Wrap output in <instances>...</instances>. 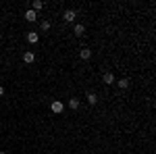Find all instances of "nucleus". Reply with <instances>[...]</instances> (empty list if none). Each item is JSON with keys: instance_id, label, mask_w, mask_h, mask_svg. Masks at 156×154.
I'll use <instances>...</instances> for the list:
<instances>
[{"instance_id": "f257e3e1", "label": "nucleus", "mask_w": 156, "mask_h": 154, "mask_svg": "<svg viewBox=\"0 0 156 154\" xmlns=\"http://www.w3.org/2000/svg\"><path fill=\"white\" fill-rule=\"evenodd\" d=\"M50 110H52L54 115H60V113L65 110V104H62L60 100H52V104H50Z\"/></svg>"}, {"instance_id": "f03ea898", "label": "nucleus", "mask_w": 156, "mask_h": 154, "mask_svg": "<svg viewBox=\"0 0 156 154\" xmlns=\"http://www.w3.org/2000/svg\"><path fill=\"white\" fill-rule=\"evenodd\" d=\"M75 17H77V13L73 11V9H69V11H65V15H62V19H65L67 23H73V21H75Z\"/></svg>"}, {"instance_id": "7ed1b4c3", "label": "nucleus", "mask_w": 156, "mask_h": 154, "mask_svg": "<svg viewBox=\"0 0 156 154\" xmlns=\"http://www.w3.org/2000/svg\"><path fill=\"white\" fill-rule=\"evenodd\" d=\"M25 19H27L29 23H34V21H37V13H36V11H31V9H29V11L25 13Z\"/></svg>"}, {"instance_id": "20e7f679", "label": "nucleus", "mask_w": 156, "mask_h": 154, "mask_svg": "<svg viewBox=\"0 0 156 154\" xmlns=\"http://www.w3.org/2000/svg\"><path fill=\"white\" fill-rule=\"evenodd\" d=\"M79 56H81V59L83 60H87V59H92V50H90V48H81V50H79Z\"/></svg>"}, {"instance_id": "39448f33", "label": "nucleus", "mask_w": 156, "mask_h": 154, "mask_svg": "<svg viewBox=\"0 0 156 154\" xmlns=\"http://www.w3.org/2000/svg\"><path fill=\"white\" fill-rule=\"evenodd\" d=\"M34 60H36V54H34V52H29V50H27V52H25V54H23V63H27V65H31V63H34Z\"/></svg>"}, {"instance_id": "423d86ee", "label": "nucleus", "mask_w": 156, "mask_h": 154, "mask_svg": "<svg viewBox=\"0 0 156 154\" xmlns=\"http://www.w3.org/2000/svg\"><path fill=\"white\" fill-rule=\"evenodd\" d=\"M37 40H40V36H37L36 31H27V42L29 44H37Z\"/></svg>"}, {"instance_id": "0eeeda50", "label": "nucleus", "mask_w": 156, "mask_h": 154, "mask_svg": "<svg viewBox=\"0 0 156 154\" xmlns=\"http://www.w3.org/2000/svg\"><path fill=\"white\" fill-rule=\"evenodd\" d=\"M46 6V2H42V0H34L31 2V11H42Z\"/></svg>"}, {"instance_id": "6e6552de", "label": "nucleus", "mask_w": 156, "mask_h": 154, "mask_svg": "<svg viewBox=\"0 0 156 154\" xmlns=\"http://www.w3.org/2000/svg\"><path fill=\"white\" fill-rule=\"evenodd\" d=\"M73 34H75L77 38H81V36L85 34V27H83L81 23H77V25H75V29H73Z\"/></svg>"}, {"instance_id": "1a4fd4ad", "label": "nucleus", "mask_w": 156, "mask_h": 154, "mask_svg": "<svg viewBox=\"0 0 156 154\" xmlns=\"http://www.w3.org/2000/svg\"><path fill=\"white\" fill-rule=\"evenodd\" d=\"M129 83H131V81L125 77V79H119V81H117V85H119L121 90H127V88H129Z\"/></svg>"}, {"instance_id": "9d476101", "label": "nucleus", "mask_w": 156, "mask_h": 154, "mask_svg": "<svg viewBox=\"0 0 156 154\" xmlns=\"http://www.w3.org/2000/svg\"><path fill=\"white\" fill-rule=\"evenodd\" d=\"M102 79H104V83H115V75H112V73H104Z\"/></svg>"}, {"instance_id": "9b49d317", "label": "nucleus", "mask_w": 156, "mask_h": 154, "mask_svg": "<svg viewBox=\"0 0 156 154\" xmlns=\"http://www.w3.org/2000/svg\"><path fill=\"white\" fill-rule=\"evenodd\" d=\"M69 108L77 110V108H79V100H77V98H71V100H69Z\"/></svg>"}, {"instance_id": "f8f14e48", "label": "nucleus", "mask_w": 156, "mask_h": 154, "mask_svg": "<svg viewBox=\"0 0 156 154\" xmlns=\"http://www.w3.org/2000/svg\"><path fill=\"white\" fill-rule=\"evenodd\" d=\"M87 102H90V104L94 106V104H96V102H98V96H96V94H92V92H90V94H87Z\"/></svg>"}, {"instance_id": "ddd939ff", "label": "nucleus", "mask_w": 156, "mask_h": 154, "mask_svg": "<svg viewBox=\"0 0 156 154\" xmlns=\"http://www.w3.org/2000/svg\"><path fill=\"white\" fill-rule=\"evenodd\" d=\"M40 27H42V31H48L50 27H52V23H50V21H42V23H40Z\"/></svg>"}, {"instance_id": "4468645a", "label": "nucleus", "mask_w": 156, "mask_h": 154, "mask_svg": "<svg viewBox=\"0 0 156 154\" xmlns=\"http://www.w3.org/2000/svg\"><path fill=\"white\" fill-rule=\"evenodd\" d=\"M2 94H4V88H2V85H0V96H2Z\"/></svg>"}, {"instance_id": "2eb2a0df", "label": "nucleus", "mask_w": 156, "mask_h": 154, "mask_svg": "<svg viewBox=\"0 0 156 154\" xmlns=\"http://www.w3.org/2000/svg\"><path fill=\"white\" fill-rule=\"evenodd\" d=\"M0 154H6V152H4V150H0Z\"/></svg>"}, {"instance_id": "dca6fc26", "label": "nucleus", "mask_w": 156, "mask_h": 154, "mask_svg": "<svg viewBox=\"0 0 156 154\" xmlns=\"http://www.w3.org/2000/svg\"><path fill=\"white\" fill-rule=\"evenodd\" d=\"M0 40H2V34H0Z\"/></svg>"}]
</instances>
